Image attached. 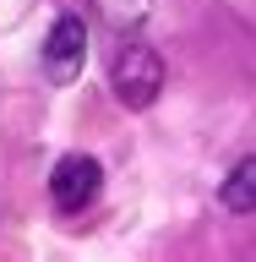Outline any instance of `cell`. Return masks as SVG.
I'll use <instances>...</instances> for the list:
<instances>
[{"instance_id": "5", "label": "cell", "mask_w": 256, "mask_h": 262, "mask_svg": "<svg viewBox=\"0 0 256 262\" xmlns=\"http://www.w3.org/2000/svg\"><path fill=\"white\" fill-rule=\"evenodd\" d=\"M98 6H104V22L109 28H136L147 16V0H98Z\"/></svg>"}, {"instance_id": "2", "label": "cell", "mask_w": 256, "mask_h": 262, "mask_svg": "<svg viewBox=\"0 0 256 262\" xmlns=\"http://www.w3.org/2000/svg\"><path fill=\"white\" fill-rule=\"evenodd\" d=\"M98 180H104L98 159H87V153H65V159L55 164V175H49V202H55L60 213H82L98 196Z\"/></svg>"}, {"instance_id": "4", "label": "cell", "mask_w": 256, "mask_h": 262, "mask_svg": "<svg viewBox=\"0 0 256 262\" xmlns=\"http://www.w3.org/2000/svg\"><path fill=\"white\" fill-rule=\"evenodd\" d=\"M224 208L229 213H256V159H240L224 180Z\"/></svg>"}, {"instance_id": "1", "label": "cell", "mask_w": 256, "mask_h": 262, "mask_svg": "<svg viewBox=\"0 0 256 262\" xmlns=\"http://www.w3.org/2000/svg\"><path fill=\"white\" fill-rule=\"evenodd\" d=\"M109 82H114V98H120L126 110H147V104L158 98V88H164V60H158V49H147V44H120V55H114V66H109Z\"/></svg>"}, {"instance_id": "3", "label": "cell", "mask_w": 256, "mask_h": 262, "mask_svg": "<svg viewBox=\"0 0 256 262\" xmlns=\"http://www.w3.org/2000/svg\"><path fill=\"white\" fill-rule=\"evenodd\" d=\"M82 66H87V28L82 16H60L44 38V71L49 82H77Z\"/></svg>"}]
</instances>
